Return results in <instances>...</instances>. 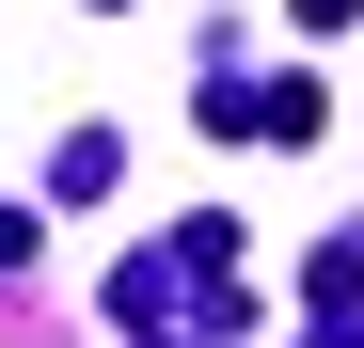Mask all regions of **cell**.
<instances>
[{"label":"cell","mask_w":364,"mask_h":348,"mask_svg":"<svg viewBox=\"0 0 364 348\" xmlns=\"http://www.w3.org/2000/svg\"><path fill=\"white\" fill-rule=\"evenodd\" d=\"M95 16H127V0H95Z\"/></svg>","instance_id":"cell-3"},{"label":"cell","mask_w":364,"mask_h":348,"mask_svg":"<svg viewBox=\"0 0 364 348\" xmlns=\"http://www.w3.org/2000/svg\"><path fill=\"white\" fill-rule=\"evenodd\" d=\"M348 16H364V0H285V32H317V48H333Z\"/></svg>","instance_id":"cell-2"},{"label":"cell","mask_w":364,"mask_h":348,"mask_svg":"<svg viewBox=\"0 0 364 348\" xmlns=\"http://www.w3.org/2000/svg\"><path fill=\"white\" fill-rule=\"evenodd\" d=\"M127 190V127H64L48 143V206H111Z\"/></svg>","instance_id":"cell-1"}]
</instances>
